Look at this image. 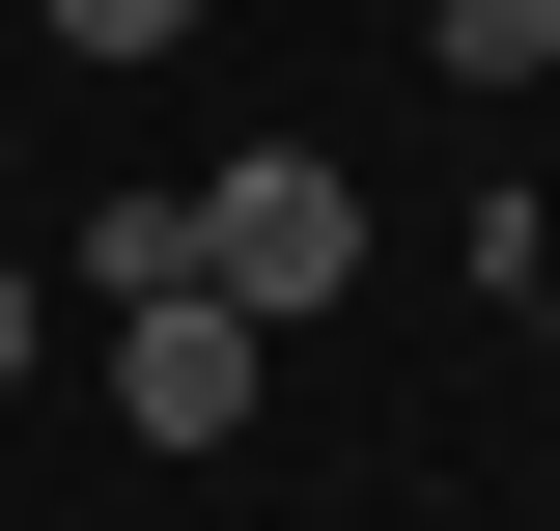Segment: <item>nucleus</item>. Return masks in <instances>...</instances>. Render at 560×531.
<instances>
[{
	"label": "nucleus",
	"instance_id": "nucleus-1",
	"mask_svg": "<svg viewBox=\"0 0 560 531\" xmlns=\"http://www.w3.org/2000/svg\"><path fill=\"white\" fill-rule=\"evenodd\" d=\"M337 280H364V168H308V140H253V168H197V308L308 335Z\"/></svg>",
	"mask_w": 560,
	"mask_h": 531
},
{
	"label": "nucleus",
	"instance_id": "nucleus-2",
	"mask_svg": "<svg viewBox=\"0 0 560 531\" xmlns=\"http://www.w3.org/2000/svg\"><path fill=\"white\" fill-rule=\"evenodd\" d=\"M253 364H280V335L197 308V280H168V308H113V420H140V448H253Z\"/></svg>",
	"mask_w": 560,
	"mask_h": 531
},
{
	"label": "nucleus",
	"instance_id": "nucleus-3",
	"mask_svg": "<svg viewBox=\"0 0 560 531\" xmlns=\"http://www.w3.org/2000/svg\"><path fill=\"white\" fill-rule=\"evenodd\" d=\"M197 280V197H84V308H168Z\"/></svg>",
	"mask_w": 560,
	"mask_h": 531
},
{
	"label": "nucleus",
	"instance_id": "nucleus-4",
	"mask_svg": "<svg viewBox=\"0 0 560 531\" xmlns=\"http://www.w3.org/2000/svg\"><path fill=\"white\" fill-rule=\"evenodd\" d=\"M420 57L448 84H560V0H420Z\"/></svg>",
	"mask_w": 560,
	"mask_h": 531
},
{
	"label": "nucleus",
	"instance_id": "nucleus-5",
	"mask_svg": "<svg viewBox=\"0 0 560 531\" xmlns=\"http://www.w3.org/2000/svg\"><path fill=\"white\" fill-rule=\"evenodd\" d=\"M57 57H197V0H28Z\"/></svg>",
	"mask_w": 560,
	"mask_h": 531
},
{
	"label": "nucleus",
	"instance_id": "nucleus-6",
	"mask_svg": "<svg viewBox=\"0 0 560 531\" xmlns=\"http://www.w3.org/2000/svg\"><path fill=\"white\" fill-rule=\"evenodd\" d=\"M28 364H57V280H28V252H0V392H28Z\"/></svg>",
	"mask_w": 560,
	"mask_h": 531
}]
</instances>
